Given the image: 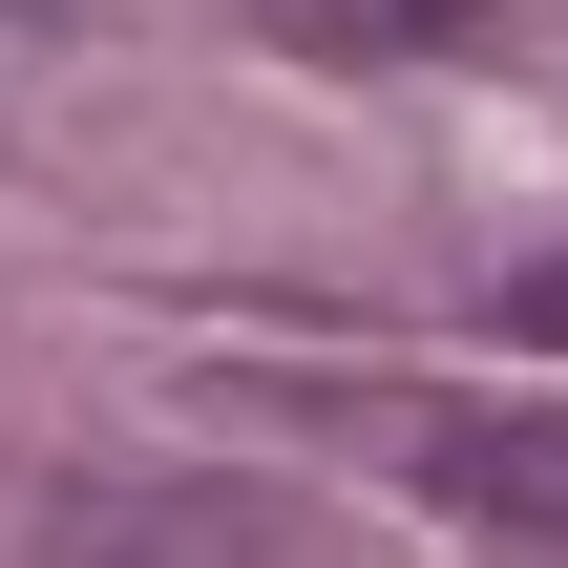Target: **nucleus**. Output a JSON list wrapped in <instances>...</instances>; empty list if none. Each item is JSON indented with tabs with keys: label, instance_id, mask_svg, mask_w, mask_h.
<instances>
[{
	"label": "nucleus",
	"instance_id": "obj_2",
	"mask_svg": "<svg viewBox=\"0 0 568 568\" xmlns=\"http://www.w3.org/2000/svg\"><path fill=\"white\" fill-rule=\"evenodd\" d=\"M105 568H295V527L253 485H169V506H105Z\"/></svg>",
	"mask_w": 568,
	"mask_h": 568
},
{
	"label": "nucleus",
	"instance_id": "obj_1",
	"mask_svg": "<svg viewBox=\"0 0 568 568\" xmlns=\"http://www.w3.org/2000/svg\"><path fill=\"white\" fill-rule=\"evenodd\" d=\"M379 464L422 506H464L506 568H568V422H506V400H379Z\"/></svg>",
	"mask_w": 568,
	"mask_h": 568
},
{
	"label": "nucleus",
	"instance_id": "obj_3",
	"mask_svg": "<svg viewBox=\"0 0 568 568\" xmlns=\"http://www.w3.org/2000/svg\"><path fill=\"white\" fill-rule=\"evenodd\" d=\"M274 42H316V63H464L506 0H253Z\"/></svg>",
	"mask_w": 568,
	"mask_h": 568
},
{
	"label": "nucleus",
	"instance_id": "obj_4",
	"mask_svg": "<svg viewBox=\"0 0 568 568\" xmlns=\"http://www.w3.org/2000/svg\"><path fill=\"white\" fill-rule=\"evenodd\" d=\"M506 337H527V358H568V253H527V274H506Z\"/></svg>",
	"mask_w": 568,
	"mask_h": 568
}]
</instances>
